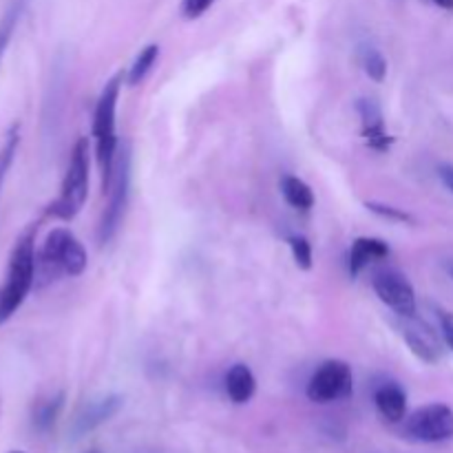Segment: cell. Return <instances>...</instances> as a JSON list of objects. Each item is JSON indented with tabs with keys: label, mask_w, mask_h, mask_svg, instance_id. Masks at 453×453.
Returning <instances> with one entry per match:
<instances>
[{
	"label": "cell",
	"mask_w": 453,
	"mask_h": 453,
	"mask_svg": "<svg viewBox=\"0 0 453 453\" xmlns=\"http://www.w3.org/2000/svg\"><path fill=\"white\" fill-rule=\"evenodd\" d=\"M35 283V228H27L16 239L9 255L4 281L0 283V326L7 323L25 303Z\"/></svg>",
	"instance_id": "6da1fadb"
},
{
	"label": "cell",
	"mask_w": 453,
	"mask_h": 453,
	"mask_svg": "<svg viewBox=\"0 0 453 453\" xmlns=\"http://www.w3.org/2000/svg\"><path fill=\"white\" fill-rule=\"evenodd\" d=\"M87 250L71 230L53 228L35 250V281H56L58 277H80L87 270Z\"/></svg>",
	"instance_id": "7a4b0ae2"
},
{
	"label": "cell",
	"mask_w": 453,
	"mask_h": 453,
	"mask_svg": "<svg viewBox=\"0 0 453 453\" xmlns=\"http://www.w3.org/2000/svg\"><path fill=\"white\" fill-rule=\"evenodd\" d=\"M122 75H113L102 88L97 97L96 113H93V140H96V157L102 173V186L109 193L113 184V164L118 150V135H115V111H118Z\"/></svg>",
	"instance_id": "3957f363"
},
{
	"label": "cell",
	"mask_w": 453,
	"mask_h": 453,
	"mask_svg": "<svg viewBox=\"0 0 453 453\" xmlns=\"http://www.w3.org/2000/svg\"><path fill=\"white\" fill-rule=\"evenodd\" d=\"M88 197V142L80 137L71 150L69 166H66L65 180H62L60 193L47 206V215L53 219L71 221L78 217Z\"/></svg>",
	"instance_id": "277c9868"
},
{
	"label": "cell",
	"mask_w": 453,
	"mask_h": 453,
	"mask_svg": "<svg viewBox=\"0 0 453 453\" xmlns=\"http://www.w3.org/2000/svg\"><path fill=\"white\" fill-rule=\"evenodd\" d=\"M308 398L319 405L327 403H339L352 396L354 392V376L352 367L345 361L332 358V361L321 363L308 380Z\"/></svg>",
	"instance_id": "5b68a950"
},
{
	"label": "cell",
	"mask_w": 453,
	"mask_h": 453,
	"mask_svg": "<svg viewBox=\"0 0 453 453\" xmlns=\"http://www.w3.org/2000/svg\"><path fill=\"white\" fill-rule=\"evenodd\" d=\"M407 436L418 442H447L453 438V410L445 403H432L407 418Z\"/></svg>",
	"instance_id": "8992f818"
},
{
	"label": "cell",
	"mask_w": 453,
	"mask_h": 453,
	"mask_svg": "<svg viewBox=\"0 0 453 453\" xmlns=\"http://www.w3.org/2000/svg\"><path fill=\"white\" fill-rule=\"evenodd\" d=\"M374 292L398 317H414L416 314V292L410 279L398 270H380L372 279Z\"/></svg>",
	"instance_id": "52a82bcc"
},
{
	"label": "cell",
	"mask_w": 453,
	"mask_h": 453,
	"mask_svg": "<svg viewBox=\"0 0 453 453\" xmlns=\"http://www.w3.org/2000/svg\"><path fill=\"white\" fill-rule=\"evenodd\" d=\"M128 186H131V166H128V155L124 153V157L119 159L118 177H115V188L109 190L111 197L106 203L104 212H102L100 219V230H97V239L100 243H109L113 239V234L118 233L119 224H122L124 208L128 202Z\"/></svg>",
	"instance_id": "ba28073f"
},
{
	"label": "cell",
	"mask_w": 453,
	"mask_h": 453,
	"mask_svg": "<svg viewBox=\"0 0 453 453\" xmlns=\"http://www.w3.org/2000/svg\"><path fill=\"white\" fill-rule=\"evenodd\" d=\"M401 334L405 339L407 348L414 352L423 363H438L442 358V343L434 327L427 321L414 317H401Z\"/></svg>",
	"instance_id": "9c48e42d"
},
{
	"label": "cell",
	"mask_w": 453,
	"mask_h": 453,
	"mask_svg": "<svg viewBox=\"0 0 453 453\" xmlns=\"http://www.w3.org/2000/svg\"><path fill=\"white\" fill-rule=\"evenodd\" d=\"M122 405L124 398L119 394H106V396L88 403L82 414L78 416V420H75V436H82V434H88L100 427V425H104L106 420H111L122 410Z\"/></svg>",
	"instance_id": "30bf717a"
},
{
	"label": "cell",
	"mask_w": 453,
	"mask_h": 453,
	"mask_svg": "<svg viewBox=\"0 0 453 453\" xmlns=\"http://www.w3.org/2000/svg\"><path fill=\"white\" fill-rule=\"evenodd\" d=\"M357 109L363 119V137H365L367 144L376 150H388L394 140L388 135V131H385L380 106L376 104L374 100H358Z\"/></svg>",
	"instance_id": "8fae6325"
},
{
	"label": "cell",
	"mask_w": 453,
	"mask_h": 453,
	"mask_svg": "<svg viewBox=\"0 0 453 453\" xmlns=\"http://www.w3.org/2000/svg\"><path fill=\"white\" fill-rule=\"evenodd\" d=\"M389 257V246L383 239L376 237H358L352 243L348 255V270L352 277H358L363 273V268L372 264V261H379Z\"/></svg>",
	"instance_id": "7c38bea8"
},
{
	"label": "cell",
	"mask_w": 453,
	"mask_h": 453,
	"mask_svg": "<svg viewBox=\"0 0 453 453\" xmlns=\"http://www.w3.org/2000/svg\"><path fill=\"white\" fill-rule=\"evenodd\" d=\"M374 405L388 423H401L407 414V394L398 383H385L374 392Z\"/></svg>",
	"instance_id": "4fadbf2b"
},
{
	"label": "cell",
	"mask_w": 453,
	"mask_h": 453,
	"mask_svg": "<svg viewBox=\"0 0 453 453\" xmlns=\"http://www.w3.org/2000/svg\"><path fill=\"white\" fill-rule=\"evenodd\" d=\"M257 392V379L252 370L243 363H237L226 374V394L234 405H246L252 401Z\"/></svg>",
	"instance_id": "5bb4252c"
},
{
	"label": "cell",
	"mask_w": 453,
	"mask_h": 453,
	"mask_svg": "<svg viewBox=\"0 0 453 453\" xmlns=\"http://www.w3.org/2000/svg\"><path fill=\"white\" fill-rule=\"evenodd\" d=\"M281 193L286 197V202L292 208H299V211H310L314 206V193L303 180L295 175H286L281 180Z\"/></svg>",
	"instance_id": "9a60e30c"
},
{
	"label": "cell",
	"mask_w": 453,
	"mask_h": 453,
	"mask_svg": "<svg viewBox=\"0 0 453 453\" xmlns=\"http://www.w3.org/2000/svg\"><path fill=\"white\" fill-rule=\"evenodd\" d=\"M25 7L27 0H9L7 9H4L3 16H0V62H3L9 42H12L13 34H16V27L18 22H20Z\"/></svg>",
	"instance_id": "2e32d148"
},
{
	"label": "cell",
	"mask_w": 453,
	"mask_h": 453,
	"mask_svg": "<svg viewBox=\"0 0 453 453\" xmlns=\"http://www.w3.org/2000/svg\"><path fill=\"white\" fill-rule=\"evenodd\" d=\"M18 144H20V127L13 124L7 133H4V140L0 144V195H3L4 180H7L9 171H12V164L16 159Z\"/></svg>",
	"instance_id": "e0dca14e"
},
{
	"label": "cell",
	"mask_w": 453,
	"mask_h": 453,
	"mask_svg": "<svg viewBox=\"0 0 453 453\" xmlns=\"http://www.w3.org/2000/svg\"><path fill=\"white\" fill-rule=\"evenodd\" d=\"M157 58H159V47H157V44H149V47L142 49L140 56L135 58V62H133L131 69H128L127 82L128 84H140L142 80H144L146 75L150 73V69H153V66H155Z\"/></svg>",
	"instance_id": "ac0fdd59"
},
{
	"label": "cell",
	"mask_w": 453,
	"mask_h": 453,
	"mask_svg": "<svg viewBox=\"0 0 453 453\" xmlns=\"http://www.w3.org/2000/svg\"><path fill=\"white\" fill-rule=\"evenodd\" d=\"M361 65L365 69V73L370 75L374 82H383L385 75H388V60L383 58V53L374 47H365L361 51Z\"/></svg>",
	"instance_id": "d6986e66"
},
{
	"label": "cell",
	"mask_w": 453,
	"mask_h": 453,
	"mask_svg": "<svg viewBox=\"0 0 453 453\" xmlns=\"http://www.w3.org/2000/svg\"><path fill=\"white\" fill-rule=\"evenodd\" d=\"M288 243H290V250L296 265H299L301 270L312 268V243H310L303 234H295V237L288 239Z\"/></svg>",
	"instance_id": "ffe728a7"
},
{
	"label": "cell",
	"mask_w": 453,
	"mask_h": 453,
	"mask_svg": "<svg viewBox=\"0 0 453 453\" xmlns=\"http://www.w3.org/2000/svg\"><path fill=\"white\" fill-rule=\"evenodd\" d=\"M367 208H370L372 212H376V215H380L383 219H389V221H401V224H411V215L410 212L401 211V208H394V206H388V203H376V202H370L367 203Z\"/></svg>",
	"instance_id": "44dd1931"
},
{
	"label": "cell",
	"mask_w": 453,
	"mask_h": 453,
	"mask_svg": "<svg viewBox=\"0 0 453 453\" xmlns=\"http://www.w3.org/2000/svg\"><path fill=\"white\" fill-rule=\"evenodd\" d=\"M60 407H62V396L53 398V401H49V403H44L42 410L35 411V425H38L40 429L51 427V425L56 423L58 411H60Z\"/></svg>",
	"instance_id": "7402d4cb"
},
{
	"label": "cell",
	"mask_w": 453,
	"mask_h": 453,
	"mask_svg": "<svg viewBox=\"0 0 453 453\" xmlns=\"http://www.w3.org/2000/svg\"><path fill=\"white\" fill-rule=\"evenodd\" d=\"M215 3L217 0H181V13H184L186 20H197Z\"/></svg>",
	"instance_id": "603a6c76"
},
{
	"label": "cell",
	"mask_w": 453,
	"mask_h": 453,
	"mask_svg": "<svg viewBox=\"0 0 453 453\" xmlns=\"http://www.w3.org/2000/svg\"><path fill=\"white\" fill-rule=\"evenodd\" d=\"M438 321H441V332L445 343L449 345L453 352V314L447 310H438Z\"/></svg>",
	"instance_id": "cb8c5ba5"
},
{
	"label": "cell",
	"mask_w": 453,
	"mask_h": 453,
	"mask_svg": "<svg viewBox=\"0 0 453 453\" xmlns=\"http://www.w3.org/2000/svg\"><path fill=\"white\" fill-rule=\"evenodd\" d=\"M438 175H441V180L445 181L447 188L453 193V164H442V166L438 168Z\"/></svg>",
	"instance_id": "d4e9b609"
},
{
	"label": "cell",
	"mask_w": 453,
	"mask_h": 453,
	"mask_svg": "<svg viewBox=\"0 0 453 453\" xmlns=\"http://www.w3.org/2000/svg\"><path fill=\"white\" fill-rule=\"evenodd\" d=\"M432 3L436 4V7L445 9V12H453V0H432Z\"/></svg>",
	"instance_id": "484cf974"
},
{
	"label": "cell",
	"mask_w": 453,
	"mask_h": 453,
	"mask_svg": "<svg viewBox=\"0 0 453 453\" xmlns=\"http://www.w3.org/2000/svg\"><path fill=\"white\" fill-rule=\"evenodd\" d=\"M12 453H25V451H12Z\"/></svg>",
	"instance_id": "4316f807"
},
{
	"label": "cell",
	"mask_w": 453,
	"mask_h": 453,
	"mask_svg": "<svg viewBox=\"0 0 453 453\" xmlns=\"http://www.w3.org/2000/svg\"><path fill=\"white\" fill-rule=\"evenodd\" d=\"M93 453H96V451H93Z\"/></svg>",
	"instance_id": "83f0119b"
}]
</instances>
